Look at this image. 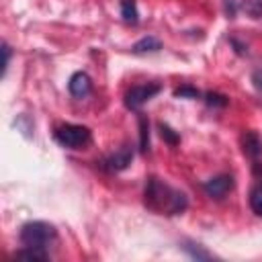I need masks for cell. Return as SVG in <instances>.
<instances>
[{
    "instance_id": "obj_5",
    "label": "cell",
    "mask_w": 262,
    "mask_h": 262,
    "mask_svg": "<svg viewBox=\"0 0 262 262\" xmlns=\"http://www.w3.org/2000/svg\"><path fill=\"white\" fill-rule=\"evenodd\" d=\"M131 160H133V149L129 145H123L121 149H117L115 154H111L108 158H104L100 162V168L106 170V172H121V170L129 168Z\"/></svg>"
},
{
    "instance_id": "obj_9",
    "label": "cell",
    "mask_w": 262,
    "mask_h": 262,
    "mask_svg": "<svg viewBox=\"0 0 262 262\" xmlns=\"http://www.w3.org/2000/svg\"><path fill=\"white\" fill-rule=\"evenodd\" d=\"M160 49H162V43L156 37H143L133 45L131 51L133 53H154V51H160Z\"/></svg>"
},
{
    "instance_id": "obj_7",
    "label": "cell",
    "mask_w": 262,
    "mask_h": 262,
    "mask_svg": "<svg viewBox=\"0 0 262 262\" xmlns=\"http://www.w3.org/2000/svg\"><path fill=\"white\" fill-rule=\"evenodd\" d=\"M68 88H70V94L74 98H84L90 94L92 90V82H90V76L86 72H76L72 74L70 82H68Z\"/></svg>"
},
{
    "instance_id": "obj_8",
    "label": "cell",
    "mask_w": 262,
    "mask_h": 262,
    "mask_svg": "<svg viewBox=\"0 0 262 262\" xmlns=\"http://www.w3.org/2000/svg\"><path fill=\"white\" fill-rule=\"evenodd\" d=\"M242 145H244V154L250 156L254 162L262 158V139L254 131H246L242 135Z\"/></svg>"
},
{
    "instance_id": "obj_13",
    "label": "cell",
    "mask_w": 262,
    "mask_h": 262,
    "mask_svg": "<svg viewBox=\"0 0 262 262\" xmlns=\"http://www.w3.org/2000/svg\"><path fill=\"white\" fill-rule=\"evenodd\" d=\"M182 250H184L190 258H194V260H211V258H213V254H209L207 250H203L199 244L184 242V244H182Z\"/></svg>"
},
{
    "instance_id": "obj_17",
    "label": "cell",
    "mask_w": 262,
    "mask_h": 262,
    "mask_svg": "<svg viewBox=\"0 0 262 262\" xmlns=\"http://www.w3.org/2000/svg\"><path fill=\"white\" fill-rule=\"evenodd\" d=\"M205 100H207V104L209 106H227V102H229V98L225 96V94H219V92H207L205 94Z\"/></svg>"
},
{
    "instance_id": "obj_6",
    "label": "cell",
    "mask_w": 262,
    "mask_h": 262,
    "mask_svg": "<svg viewBox=\"0 0 262 262\" xmlns=\"http://www.w3.org/2000/svg\"><path fill=\"white\" fill-rule=\"evenodd\" d=\"M205 192L211 196V199H223L231 188H233V176L229 174H221V176H215L211 180H207L203 184Z\"/></svg>"
},
{
    "instance_id": "obj_1",
    "label": "cell",
    "mask_w": 262,
    "mask_h": 262,
    "mask_svg": "<svg viewBox=\"0 0 262 262\" xmlns=\"http://www.w3.org/2000/svg\"><path fill=\"white\" fill-rule=\"evenodd\" d=\"M143 203L147 209L160 215H180L188 207V199L182 190H176L154 176L147 178V184L143 190Z\"/></svg>"
},
{
    "instance_id": "obj_19",
    "label": "cell",
    "mask_w": 262,
    "mask_h": 262,
    "mask_svg": "<svg viewBox=\"0 0 262 262\" xmlns=\"http://www.w3.org/2000/svg\"><path fill=\"white\" fill-rule=\"evenodd\" d=\"M8 63H10V47H8V43H2V76L6 74Z\"/></svg>"
},
{
    "instance_id": "obj_21",
    "label": "cell",
    "mask_w": 262,
    "mask_h": 262,
    "mask_svg": "<svg viewBox=\"0 0 262 262\" xmlns=\"http://www.w3.org/2000/svg\"><path fill=\"white\" fill-rule=\"evenodd\" d=\"M252 82H254V86H256L258 90H262V70H256V72L252 74Z\"/></svg>"
},
{
    "instance_id": "obj_14",
    "label": "cell",
    "mask_w": 262,
    "mask_h": 262,
    "mask_svg": "<svg viewBox=\"0 0 262 262\" xmlns=\"http://www.w3.org/2000/svg\"><path fill=\"white\" fill-rule=\"evenodd\" d=\"M158 129H160V135H162V139H166L170 145H178L180 143V135L172 129V127H168V125H164V123H160L158 125Z\"/></svg>"
},
{
    "instance_id": "obj_16",
    "label": "cell",
    "mask_w": 262,
    "mask_h": 262,
    "mask_svg": "<svg viewBox=\"0 0 262 262\" xmlns=\"http://www.w3.org/2000/svg\"><path fill=\"white\" fill-rule=\"evenodd\" d=\"M242 8L252 16V18H260L262 16V0H246L242 4Z\"/></svg>"
},
{
    "instance_id": "obj_2",
    "label": "cell",
    "mask_w": 262,
    "mask_h": 262,
    "mask_svg": "<svg viewBox=\"0 0 262 262\" xmlns=\"http://www.w3.org/2000/svg\"><path fill=\"white\" fill-rule=\"evenodd\" d=\"M57 239V231L51 223L45 221H29L20 227V242L29 248H41L49 252V246Z\"/></svg>"
},
{
    "instance_id": "obj_12",
    "label": "cell",
    "mask_w": 262,
    "mask_h": 262,
    "mask_svg": "<svg viewBox=\"0 0 262 262\" xmlns=\"http://www.w3.org/2000/svg\"><path fill=\"white\" fill-rule=\"evenodd\" d=\"M121 16L127 23H137L139 20V12H137L135 0H121Z\"/></svg>"
},
{
    "instance_id": "obj_11",
    "label": "cell",
    "mask_w": 262,
    "mask_h": 262,
    "mask_svg": "<svg viewBox=\"0 0 262 262\" xmlns=\"http://www.w3.org/2000/svg\"><path fill=\"white\" fill-rule=\"evenodd\" d=\"M14 258H25V260H47V258H49V252H47V250H41V248H29V246H25L23 250L14 252Z\"/></svg>"
},
{
    "instance_id": "obj_3",
    "label": "cell",
    "mask_w": 262,
    "mask_h": 262,
    "mask_svg": "<svg viewBox=\"0 0 262 262\" xmlns=\"http://www.w3.org/2000/svg\"><path fill=\"white\" fill-rule=\"evenodd\" d=\"M55 139L59 145L70 147V149H84L86 145H90L92 135L90 129L84 125H74V123H66L59 125L55 129Z\"/></svg>"
},
{
    "instance_id": "obj_10",
    "label": "cell",
    "mask_w": 262,
    "mask_h": 262,
    "mask_svg": "<svg viewBox=\"0 0 262 262\" xmlns=\"http://www.w3.org/2000/svg\"><path fill=\"white\" fill-rule=\"evenodd\" d=\"M137 123H139V149L143 154H147V149H149V123L141 113L137 115Z\"/></svg>"
},
{
    "instance_id": "obj_18",
    "label": "cell",
    "mask_w": 262,
    "mask_h": 262,
    "mask_svg": "<svg viewBox=\"0 0 262 262\" xmlns=\"http://www.w3.org/2000/svg\"><path fill=\"white\" fill-rule=\"evenodd\" d=\"M174 96H176V98H199L201 92H199L194 86L184 84V86H178V88L174 90Z\"/></svg>"
},
{
    "instance_id": "obj_20",
    "label": "cell",
    "mask_w": 262,
    "mask_h": 262,
    "mask_svg": "<svg viewBox=\"0 0 262 262\" xmlns=\"http://www.w3.org/2000/svg\"><path fill=\"white\" fill-rule=\"evenodd\" d=\"M225 12H227L229 18H233L235 12H237V4H235L233 0H225Z\"/></svg>"
},
{
    "instance_id": "obj_4",
    "label": "cell",
    "mask_w": 262,
    "mask_h": 262,
    "mask_svg": "<svg viewBox=\"0 0 262 262\" xmlns=\"http://www.w3.org/2000/svg\"><path fill=\"white\" fill-rule=\"evenodd\" d=\"M162 90L160 84H139V86H133L125 92V106L127 108H133L137 111L141 104H145L151 96H156L158 92Z\"/></svg>"
},
{
    "instance_id": "obj_15",
    "label": "cell",
    "mask_w": 262,
    "mask_h": 262,
    "mask_svg": "<svg viewBox=\"0 0 262 262\" xmlns=\"http://www.w3.org/2000/svg\"><path fill=\"white\" fill-rule=\"evenodd\" d=\"M250 207H252V211H254L256 215L262 217V184L256 186V188L250 192Z\"/></svg>"
}]
</instances>
